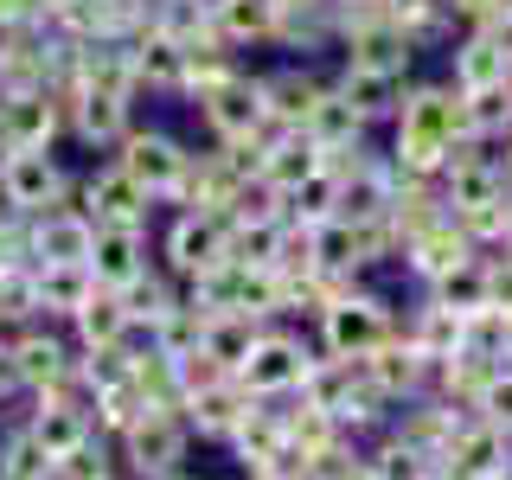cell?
<instances>
[{
	"mask_svg": "<svg viewBox=\"0 0 512 480\" xmlns=\"http://www.w3.org/2000/svg\"><path fill=\"white\" fill-rule=\"evenodd\" d=\"M391 333H397V314H391V301H384V295H372V288H346V295L314 320L320 359H346V365L372 359Z\"/></svg>",
	"mask_w": 512,
	"mask_h": 480,
	"instance_id": "cell-1",
	"label": "cell"
},
{
	"mask_svg": "<svg viewBox=\"0 0 512 480\" xmlns=\"http://www.w3.org/2000/svg\"><path fill=\"white\" fill-rule=\"evenodd\" d=\"M320 359V346L314 340H301L288 320H269L263 333H256V346H250V359L237 365V391H250V397H288V391H301V378H308V365Z\"/></svg>",
	"mask_w": 512,
	"mask_h": 480,
	"instance_id": "cell-2",
	"label": "cell"
},
{
	"mask_svg": "<svg viewBox=\"0 0 512 480\" xmlns=\"http://www.w3.org/2000/svg\"><path fill=\"white\" fill-rule=\"evenodd\" d=\"M109 448H116V468H122V474H135V480H160V474L186 468V455H192V429L180 423V410H154V404H148V410H141Z\"/></svg>",
	"mask_w": 512,
	"mask_h": 480,
	"instance_id": "cell-3",
	"label": "cell"
},
{
	"mask_svg": "<svg viewBox=\"0 0 512 480\" xmlns=\"http://www.w3.org/2000/svg\"><path fill=\"white\" fill-rule=\"evenodd\" d=\"M109 160H116V167H122L141 192H148L154 205H167V192L180 186V173H186L192 148H186L180 135H167L160 122H141V116H135V128H128L116 148H109Z\"/></svg>",
	"mask_w": 512,
	"mask_h": 480,
	"instance_id": "cell-4",
	"label": "cell"
},
{
	"mask_svg": "<svg viewBox=\"0 0 512 480\" xmlns=\"http://www.w3.org/2000/svg\"><path fill=\"white\" fill-rule=\"evenodd\" d=\"M77 192V173L58 160V148H32V154H7L0 160V199L13 205L20 218H39L64 205Z\"/></svg>",
	"mask_w": 512,
	"mask_h": 480,
	"instance_id": "cell-5",
	"label": "cell"
},
{
	"mask_svg": "<svg viewBox=\"0 0 512 480\" xmlns=\"http://www.w3.org/2000/svg\"><path fill=\"white\" fill-rule=\"evenodd\" d=\"M154 263L180 282H199L224 263V218L218 212H167V231L154 237Z\"/></svg>",
	"mask_w": 512,
	"mask_h": 480,
	"instance_id": "cell-6",
	"label": "cell"
},
{
	"mask_svg": "<svg viewBox=\"0 0 512 480\" xmlns=\"http://www.w3.org/2000/svg\"><path fill=\"white\" fill-rule=\"evenodd\" d=\"M71 199H77V212H84L90 224H128V231H154V212H160V205L135 180H128L116 160L77 173V192H71Z\"/></svg>",
	"mask_w": 512,
	"mask_h": 480,
	"instance_id": "cell-7",
	"label": "cell"
},
{
	"mask_svg": "<svg viewBox=\"0 0 512 480\" xmlns=\"http://www.w3.org/2000/svg\"><path fill=\"white\" fill-rule=\"evenodd\" d=\"M7 352H13V372H20V391L26 397L77 384V346H71V333H64V327H52V320H32Z\"/></svg>",
	"mask_w": 512,
	"mask_h": 480,
	"instance_id": "cell-8",
	"label": "cell"
},
{
	"mask_svg": "<svg viewBox=\"0 0 512 480\" xmlns=\"http://www.w3.org/2000/svg\"><path fill=\"white\" fill-rule=\"evenodd\" d=\"M64 141V103L58 90H0V160L58 148Z\"/></svg>",
	"mask_w": 512,
	"mask_h": 480,
	"instance_id": "cell-9",
	"label": "cell"
},
{
	"mask_svg": "<svg viewBox=\"0 0 512 480\" xmlns=\"http://www.w3.org/2000/svg\"><path fill=\"white\" fill-rule=\"evenodd\" d=\"M192 109H199V122H205V128H212V141L256 135V128H263V77L237 64L231 77H218L212 90L192 96Z\"/></svg>",
	"mask_w": 512,
	"mask_h": 480,
	"instance_id": "cell-10",
	"label": "cell"
},
{
	"mask_svg": "<svg viewBox=\"0 0 512 480\" xmlns=\"http://www.w3.org/2000/svg\"><path fill=\"white\" fill-rule=\"evenodd\" d=\"M58 103H64V141H77V148H90V154H109L128 128H135V103H128V96L64 90Z\"/></svg>",
	"mask_w": 512,
	"mask_h": 480,
	"instance_id": "cell-11",
	"label": "cell"
},
{
	"mask_svg": "<svg viewBox=\"0 0 512 480\" xmlns=\"http://www.w3.org/2000/svg\"><path fill=\"white\" fill-rule=\"evenodd\" d=\"M512 468V436L493 423H480V416H468V423L455 429V442H448V455L436 461L429 474H448V480H493Z\"/></svg>",
	"mask_w": 512,
	"mask_h": 480,
	"instance_id": "cell-12",
	"label": "cell"
},
{
	"mask_svg": "<svg viewBox=\"0 0 512 480\" xmlns=\"http://www.w3.org/2000/svg\"><path fill=\"white\" fill-rule=\"evenodd\" d=\"M96 224L77 212V199L52 205V212L26 218V263H90Z\"/></svg>",
	"mask_w": 512,
	"mask_h": 480,
	"instance_id": "cell-13",
	"label": "cell"
},
{
	"mask_svg": "<svg viewBox=\"0 0 512 480\" xmlns=\"http://www.w3.org/2000/svg\"><path fill=\"white\" fill-rule=\"evenodd\" d=\"M154 263V231H128V224H96L90 237V282L96 288H128Z\"/></svg>",
	"mask_w": 512,
	"mask_h": 480,
	"instance_id": "cell-14",
	"label": "cell"
},
{
	"mask_svg": "<svg viewBox=\"0 0 512 480\" xmlns=\"http://www.w3.org/2000/svg\"><path fill=\"white\" fill-rule=\"evenodd\" d=\"M128 64H135V84L148 96H186V45L167 32L141 26L128 32Z\"/></svg>",
	"mask_w": 512,
	"mask_h": 480,
	"instance_id": "cell-15",
	"label": "cell"
},
{
	"mask_svg": "<svg viewBox=\"0 0 512 480\" xmlns=\"http://www.w3.org/2000/svg\"><path fill=\"white\" fill-rule=\"evenodd\" d=\"M256 77H263V122H276V128H301L308 109H314V96L327 90V77L301 58L282 64V71H256Z\"/></svg>",
	"mask_w": 512,
	"mask_h": 480,
	"instance_id": "cell-16",
	"label": "cell"
},
{
	"mask_svg": "<svg viewBox=\"0 0 512 480\" xmlns=\"http://www.w3.org/2000/svg\"><path fill=\"white\" fill-rule=\"evenodd\" d=\"M244 410H250V391H237V378H218V384H205V391L180 397V423L199 442H224L237 423H244Z\"/></svg>",
	"mask_w": 512,
	"mask_h": 480,
	"instance_id": "cell-17",
	"label": "cell"
},
{
	"mask_svg": "<svg viewBox=\"0 0 512 480\" xmlns=\"http://www.w3.org/2000/svg\"><path fill=\"white\" fill-rule=\"evenodd\" d=\"M474 244L461 237V224L455 218H436L429 231H416V237H404V269L410 276H423V282H436V276H448V269H461V263H474Z\"/></svg>",
	"mask_w": 512,
	"mask_h": 480,
	"instance_id": "cell-18",
	"label": "cell"
},
{
	"mask_svg": "<svg viewBox=\"0 0 512 480\" xmlns=\"http://www.w3.org/2000/svg\"><path fill=\"white\" fill-rule=\"evenodd\" d=\"M90 269L84 263H32V314L52 320V327H64L77 308L90 301Z\"/></svg>",
	"mask_w": 512,
	"mask_h": 480,
	"instance_id": "cell-19",
	"label": "cell"
},
{
	"mask_svg": "<svg viewBox=\"0 0 512 480\" xmlns=\"http://www.w3.org/2000/svg\"><path fill=\"white\" fill-rule=\"evenodd\" d=\"M64 333H71L77 352H96V346H128V333H135V320H128L122 295L116 288H90V301L64 320Z\"/></svg>",
	"mask_w": 512,
	"mask_h": 480,
	"instance_id": "cell-20",
	"label": "cell"
},
{
	"mask_svg": "<svg viewBox=\"0 0 512 480\" xmlns=\"http://www.w3.org/2000/svg\"><path fill=\"white\" fill-rule=\"evenodd\" d=\"M340 52L352 71H384V77H404L410 71V58H416V45L397 32L391 20L384 26H365V32H352V39H340Z\"/></svg>",
	"mask_w": 512,
	"mask_h": 480,
	"instance_id": "cell-21",
	"label": "cell"
},
{
	"mask_svg": "<svg viewBox=\"0 0 512 480\" xmlns=\"http://www.w3.org/2000/svg\"><path fill=\"white\" fill-rule=\"evenodd\" d=\"M269 320H250V314H205V327H199V352L218 365V372H237V365L250 359V346H256V333H263Z\"/></svg>",
	"mask_w": 512,
	"mask_h": 480,
	"instance_id": "cell-22",
	"label": "cell"
},
{
	"mask_svg": "<svg viewBox=\"0 0 512 480\" xmlns=\"http://www.w3.org/2000/svg\"><path fill=\"white\" fill-rule=\"evenodd\" d=\"M333 90L346 96L352 109H359V122H391L397 116V96H404V77H384V71H352V64H340V77H333Z\"/></svg>",
	"mask_w": 512,
	"mask_h": 480,
	"instance_id": "cell-23",
	"label": "cell"
},
{
	"mask_svg": "<svg viewBox=\"0 0 512 480\" xmlns=\"http://www.w3.org/2000/svg\"><path fill=\"white\" fill-rule=\"evenodd\" d=\"M205 7H212V26L231 52L269 45V32H276V7H269V0H205Z\"/></svg>",
	"mask_w": 512,
	"mask_h": 480,
	"instance_id": "cell-24",
	"label": "cell"
},
{
	"mask_svg": "<svg viewBox=\"0 0 512 480\" xmlns=\"http://www.w3.org/2000/svg\"><path fill=\"white\" fill-rule=\"evenodd\" d=\"M301 135L314 141V148H352V141H365V122H359V109L346 103L340 90H320L314 96V109H308V122H301Z\"/></svg>",
	"mask_w": 512,
	"mask_h": 480,
	"instance_id": "cell-25",
	"label": "cell"
},
{
	"mask_svg": "<svg viewBox=\"0 0 512 480\" xmlns=\"http://www.w3.org/2000/svg\"><path fill=\"white\" fill-rule=\"evenodd\" d=\"M359 468L372 474V480H429V468H436V461L416 455L410 442H397L391 429H378V436L359 442Z\"/></svg>",
	"mask_w": 512,
	"mask_h": 480,
	"instance_id": "cell-26",
	"label": "cell"
},
{
	"mask_svg": "<svg viewBox=\"0 0 512 480\" xmlns=\"http://www.w3.org/2000/svg\"><path fill=\"white\" fill-rule=\"evenodd\" d=\"M116 295H122V308H128V320H135V333H141V327H154V320L186 295V282H180V276H167L160 263H148L128 288H116Z\"/></svg>",
	"mask_w": 512,
	"mask_h": 480,
	"instance_id": "cell-27",
	"label": "cell"
},
{
	"mask_svg": "<svg viewBox=\"0 0 512 480\" xmlns=\"http://www.w3.org/2000/svg\"><path fill=\"white\" fill-rule=\"evenodd\" d=\"M429 301H436V308H448V314H461V320H468L474 308H487V269H480V256L429 282Z\"/></svg>",
	"mask_w": 512,
	"mask_h": 480,
	"instance_id": "cell-28",
	"label": "cell"
},
{
	"mask_svg": "<svg viewBox=\"0 0 512 480\" xmlns=\"http://www.w3.org/2000/svg\"><path fill=\"white\" fill-rule=\"evenodd\" d=\"M474 416H480V423H493V429H506V436H512V365H506V372L487 384V391H480Z\"/></svg>",
	"mask_w": 512,
	"mask_h": 480,
	"instance_id": "cell-29",
	"label": "cell"
},
{
	"mask_svg": "<svg viewBox=\"0 0 512 480\" xmlns=\"http://www.w3.org/2000/svg\"><path fill=\"white\" fill-rule=\"evenodd\" d=\"M13 26H45V0H0V32Z\"/></svg>",
	"mask_w": 512,
	"mask_h": 480,
	"instance_id": "cell-30",
	"label": "cell"
},
{
	"mask_svg": "<svg viewBox=\"0 0 512 480\" xmlns=\"http://www.w3.org/2000/svg\"><path fill=\"white\" fill-rule=\"evenodd\" d=\"M13 404H26V391H20V372H13V352L0 346V410H13Z\"/></svg>",
	"mask_w": 512,
	"mask_h": 480,
	"instance_id": "cell-31",
	"label": "cell"
},
{
	"mask_svg": "<svg viewBox=\"0 0 512 480\" xmlns=\"http://www.w3.org/2000/svg\"><path fill=\"white\" fill-rule=\"evenodd\" d=\"M276 13H301V7H314V0H269Z\"/></svg>",
	"mask_w": 512,
	"mask_h": 480,
	"instance_id": "cell-32",
	"label": "cell"
},
{
	"mask_svg": "<svg viewBox=\"0 0 512 480\" xmlns=\"http://www.w3.org/2000/svg\"><path fill=\"white\" fill-rule=\"evenodd\" d=\"M500 173H506V186H512V148H506V154H500Z\"/></svg>",
	"mask_w": 512,
	"mask_h": 480,
	"instance_id": "cell-33",
	"label": "cell"
},
{
	"mask_svg": "<svg viewBox=\"0 0 512 480\" xmlns=\"http://www.w3.org/2000/svg\"><path fill=\"white\" fill-rule=\"evenodd\" d=\"M506 244H512V192H506Z\"/></svg>",
	"mask_w": 512,
	"mask_h": 480,
	"instance_id": "cell-34",
	"label": "cell"
},
{
	"mask_svg": "<svg viewBox=\"0 0 512 480\" xmlns=\"http://www.w3.org/2000/svg\"><path fill=\"white\" fill-rule=\"evenodd\" d=\"M346 480H372V474H365V468H352V474H346Z\"/></svg>",
	"mask_w": 512,
	"mask_h": 480,
	"instance_id": "cell-35",
	"label": "cell"
},
{
	"mask_svg": "<svg viewBox=\"0 0 512 480\" xmlns=\"http://www.w3.org/2000/svg\"><path fill=\"white\" fill-rule=\"evenodd\" d=\"M0 269H7V256H0Z\"/></svg>",
	"mask_w": 512,
	"mask_h": 480,
	"instance_id": "cell-36",
	"label": "cell"
}]
</instances>
